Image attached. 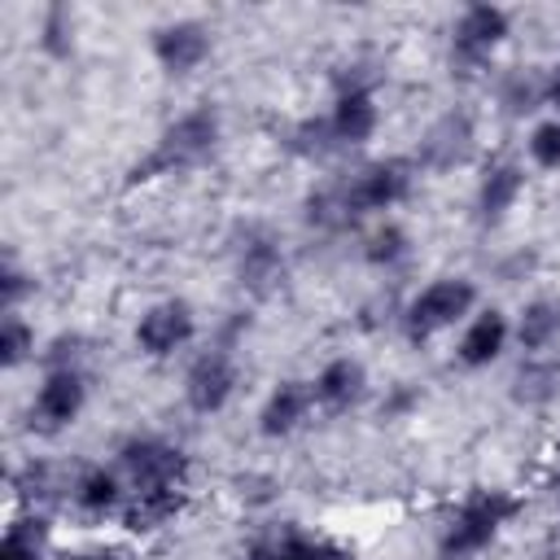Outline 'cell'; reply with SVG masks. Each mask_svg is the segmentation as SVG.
Here are the masks:
<instances>
[{
  "instance_id": "1",
  "label": "cell",
  "mask_w": 560,
  "mask_h": 560,
  "mask_svg": "<svg viewBox=\"0 0 560 560\" xmlns=\"http://www.w3.org/2000/svg\"><path fill=\"white\" fill-rule=\"evenodd\" d=\"M219 131H223V127H219V109H214V105H197V109L179 114V118L158 136V144L127 171V188L149 184V179H158V175H175V171H184V166H197L201 158L214 153Z\"/></svg>"
},
{
  "instance_id": "2",
  "label": "cell",
  "mask_w": 560,
  "mask_h": 560,
  "mask_svg": "<svg viewBox=\"0 0 560 560\" xmlns=\"http://www.w3.org/2000/svg\"><path fill=\"white\" fill-rule=\"evenodd\" d=\"M521 512H525V499L512 490H472L442 529V560H468L486 551L499 538V529Z\"/></svg>"
},
{
  "instance_id": "3",
  "label": "cell",
  "mask_w": 560,
  "mask_h": 560,
  "mask_svg": "<svg viewBox=\"0 0 560 560\" xmlns=\"http://www.w3.org/2000/svg\"><path fill=\"white\" fill-rule=\"evenodd\" d=\"M477 306V284L468 276H442L433 284H424L407 311H402V328H407V341H429L446 328H455L464 315H472Z\"/></svg>"
},
{
  "instance_id": "4",
  "label": "cell",
  "mask_w": 560,
  "mask_h": 560,
  "mask_svg": "<svg viewBox=\"0 0 560 560\" xmlns=\"http://www.w3.org/2000/svg\"><path fill=\"white\" fill-rule=\"evenodd\" d=\"M512 35V18L499 4H468L451 26V74H477L494 48Z\"/></svg>"
},
{
  "instance_id": "5",
  "label": "cell",
  "mask_w": 560,
  "mask_h": 560,
  "mask_svg": "<svg viewBox=\"0 0 560 560\" xmlns=\"http://www.w3.org/2000/svg\"><path fill=\"white\" fill-rule=\"evenodd\" d=\"M411 179H416V162H407V158H381V162L359 166L354 175H341V188H346L350 214L363 219V214H376V210H389V206L407 201Z\"/></svg>"
},
{
  "instance_id": "6",
  "label": "cell",
  "mask_w": 560,
  "mask_h": 560,
  "mask_svg": "<svg viewBox=\"0 0 560 560\" xmlns=\"http://www.w3.org/2000/svg\"><path fill=\"white\" fill-rule=\"evenodd\" d=\"M232 262H236V280L245 293L254 298H271L284 280V249L280 236L262 223H245L232 236Z\"/></svg>"
},
{
  "instance_id": "7",
  "label": "cell",
  "mask_w": 560,
  "mask_h": 560,
  "mask_svg": "<svg viewBox=\"0 0 560 560\" xmlns=\"http://www.w3.org/2000/svg\"><path fill=\"white\" fill-rule=\"evenodd\" d=\"M118 468L131 481V490H162V486H188V455L162 438H127L118 446Z\"/></svg>"
},
{
  "instance_id": "8",
  "label": "cell",
  "mask_w": 560,
  "mask_h": 560,
  "mask_svg": "<svg viewBox=\"0 0 560 560\" xmlns=\"http://www.w3.org/2000/svg\"><path fill=\"white\" fill-rule=\"evenodd\" d=\"M472 149H477V122H472V114L468 109H446L442 118H433L424 127V136L416 144V166L442 175V171L464 166L472 158Z\"/></svg>"
},
{
  "instance_id": "9",
  "label": "cell",
  "mask_w": 560,
  "mask_h": 560,
  "mask_svg": "<svg viewBox=\"0 0 560 560\" xmlns=\"http://www.w3.org/2000/svg\"><path fill=\"white\" fill-rule=\"evenodd\" d=\"M88 402V381L79 368H66V372H44L39 389H35V402H31V429L39 433H61L79 420Z\"/></svg>"
},
{
  "instance_id": "10",
  "label": "cell",
  "mask_w": 560,
  "mask_h": 560,
  "mask_svg": "<svg viewBox=\"0 0 560 560\" xmlns=\"http://www.w3.org/2000/svg\"><path fill=\"white\" fill-rule=\"evenodd\" d=\"M197 337V315L184 298H166V302H153L140 319H136V346L149 354V359H166L175 354L179 346H188Z\"/></svg>"
},
{
  "instance_id": "11",
  "label": "cell",
  "mask_w": 560,
  "mask_h": 560,
  "mask_svg": "<svg viewBox=\"0 0 560 560\" xmlns=\"http://www.w3.org/2000/svg\"><path fill=\"white\" fill-rule=\"evenodd\" d=\"M236 363L228 350H206L192 359L188 376H184V402L197 411V416H214L232 402L236 394Z\"/></svg>"
},
{
  "instance_id": "12",
  "label": "cell",
  "mask_w": 560,
  "mask_h": 560,
  "mask_svg": "<svg viewBox=\"0 0 560 560\" xmlns=\"http://www.w3.org/2000/svg\"><path fill=\"white\" fill-rule=\"evenodd\" d=\"M153 57L166 74H192L210 57V26L197 18H175L153 31Z\"/></svg>"
},
{
  "instance_id": "13",
  "label": "cell",
  "mask_w": 560,
  "mask_h": 560,
  "mask_svg": "<svg viewBox=\"0 0 560 560\" xmlns=\"http://www.w3.org/2000/svg\"><path fill=\"white\" fill-rule=\"evenodd\" d=\"M311 389H315V402H319L324 411L341 416V411H350V407L368 394V368H363L359 359H350V354H337V359H328V363L315 372Z\"/></svg>"
},
{
  "instance_id": "14",
  "label": "cell",
  "mask_w": 560,
  "mask_h": 560,
  "mask_svg": "<svg viewBox=\"0 0 560 560\" xmlns=\"http://www.w3.org/2000/svg\"><path fill=\"white\" fill-rule=\"evenodd\" d=\"M311 407H315L311 381H298V376L276 381V389L267 394V402H262V411H258V433H262V438H289V433L311 416Z\"/></svg>"
},
{
  "instance_id": "15",
  "label": "cell",
  "mask_w": 560,
  "mask_h": 560,
  "mask_svg": "<svg viewBox=\"0 0 560 560\" xmlns=\"http://www.w3.org/2000/svg\"><path fill=\"white\" fill-rule=\"evenodd\" d=\"M521 192H525V166L512 158H494L477 179V219L486 228H494L516 206Z\"/></svg>"
},
{
  "instance_id": "16",
  "label": "cell",
  "mask_w": 560,
  "mask_h": 560,
  "mask_svg": "<svg viewBox=\"0 0 560 560\" xmlns=\"http://www.w3.org/2000/svg\"><path fill=\"white\" fill-rule=\"evenodd\" d=\"M508 337H512V324H508L503 311H494V306H490V311H477V315L468 319L459 346H455V359H459L464 368H490V363L503 354Z\"/></svg>"
},
{
  "instance_id": "17",
  "label": "cell",
  "mask_w": 560,
  "mask_h": 560,
  "mask_svg": "<svg viewBox=\"0 0 560 560\" xmlns=\"http://www.w3.org/2000/svg\"><path fill=\"white\" fill-rule=\"evenodd\" d=\"M188 503V490L179 486H162V490H131V499L122 503V529L127 534H158L162 525H171Z\"/></svg>"
},
{
  "instance_id": "18",
  "label": "cell",
  "mask_w": 560,
  "mask_h": 560,
  "mask_svg": "<svg viewBox=\"0 0 560 560\" xmlns=\"http://www.w3.org/2000/svg\"><path fill=\"white\" fill-rule=\"evenodd\" d=\"M328 122H332V136L341 149H354V144H368L376 122H381V109H376V96L372 92H341L328 109Z\"/></svg>"
},
{
  "instance_id": "19",
  "label": "cell",
  "mask_w": 560,
  "mask_h": 560,
  "mask_svg": "<svg viewBox=\"0 0 560 560\" xmlns=\"http://www.w3.org/2000/svg\"><path fill=\"white\" fill-rule=\"evenodd\" d=\"M512 398L521 407H547L551 398H560V354H525L512 376Z\"/></svg>"
},
{
  "instance_id": "20",
  "label": "cell",
  "mask_w": 560,
  "mask_h": 560,
  "mask_svg": "<svg viewBox=\"0 0 560 560\" xmlns=\"http://www.w3.org/2000/svg\"><path fill=\"white\" fill-rule=\"evenodd\" d=\"M70 499H74V508H79L83 516L101 521V516H109V512L122 508V481H118V472L92 464V468H83V472L70 481Z\"/></svg>"
},
{
  "instance_id": "21",
  "label": "cell",
  "mask_w": 560,
  "mask_h": 560,
  "mask_svg": "<svg viewBox=\"0 0 560 560\" xmlns=\"http://www.w3.org/2000/svg\"><path fill=\"white\" fill-rule=\"evenodd\" d=\"M542 83H547V74H538V70H529V66L503 70V74H499V105H503V114H508V118L534 114V109L542 105Z\"/></svg>"
},
{
  "instance_id": "22",
  "label": "cell",
  "mask_w": 560,
  "mask_h": 560,
  "mask_svg": "<svg viewBox=\"0 0 560 560\" xmlns=\"http://www.w3.org/2000/svg\"><path fill=\"white\" fill-rule=\"evenodd\" d=\"M44 547H48V521L26 508L4 525L0 560H44Z\"/></svg>"
},
{
  "instance_id": "23",
  "label": "cell",
  "mask_w": 560,
  "mask_h": 560,
  "mask_svg": "<svg viewBox=\"0 0 560 560\" xmlns=\"http://www.w3.org/2000/svg\"><path fill=\"white\" fill-rule=\"evenodd\" d=\"M306 223H311V228H319V232H341V228H350V223H354L341 179H324L319 188H311V192H306Z\"/></svg>"
},
{
  "instance_id": "24",
  "label": "cell",
  "mask_w": 560,
  "mask_h": 560,
  "mask_svg": "<svg viewBox=\"0 0 560 560\" xmlns=\"http://www.w3.org/2000/svg\"><path fill=\"white\" fill-rule=\"evenodd\" d=\"M512 332H516L525 354H542L560 332V306L556 302H525V311L516 315Z\"/></svg>"
},
{
  "instance_id": "25",
  "label": "cell",
  "mask_w": 560,
  "mask_h": 560,
  "mask_svg": "<svg viewBox=\"0 0 560 560\" xmlns=\"http://www.w3.org/2000/svg\"><path fill=\"white\" fill-rule=\"evenodd\" d=\"M284 149H289V153H298V158L319 162V158L337 153L341 144H337V136H332L328 114H311V118H298V122L284 131Z\"/></svg>"
},
{
  "instance_id": "26",
  "label": "cell",
  "mask_w": 560,
  "mask_h": 560,
  "mask_svg": "<svg viewBox=\"0 0 560 560\" xmlns=\"http://www.w3.org/2000/svg\"><path fill=\"white\" fill-rule=\"evenodd\" d=\"M35 44H39L52 61H66V57L74 52V13H70V4H48V9L39 13Z\"/></svg>"
},
{
  "instance_id": "27",
  "label": "cell",
  "mask_w": 560,
  "mask_h": 560,
  "mask_svg": "<svg viewBox=\"0 0 560 560\" xmlns=\"http://www.w3.org/2000/svg\"><path fill=\"white\" fill-rule=\"evenodd\" d=\"M407 254H411V236H407V228H398V223H381V228H372V232L363 236V258H368L372 267H381V271L398 267Z\"/></svg>"
},
{
  "instance_id": "28",
  "label": "cell",
  "mask_w": 560,
  "mask_h": 560,
  "mask_svg": "<svg viewBox=\"0 0 560 560\" xmlns=\"http://www.w3.org/2000/svg\"><path fill=\"white\" fill-rule=\"evenodd\" d=\"M26 359H35V328L13 311L0 319V368H22Z\"/></svg>"
},
{
  "instance_id": "29",
  "label": "cell",
  "mask_w": 560,
  "mask_h": 560,
  "mask_svg": "<svg viewBox=\"0 0 560 560\" xmlns=\"http://www.w3.org/2000/svg\"><path fill=\"white\" fill-rule=\"evenodd\" d=\"M271 551H276V560H354L346 547L324 542V538H306L298 529H289L280 542H271Z\"/></svg>"
},
{
  "instance_id": "30",
  "label": "cell",
  "mask_w": 560,
  "mask_h": 560,
  "mask_svg": "<svg viewBox=\"0 0 560 560\" xmlns=\"http://www.w3.org/2000/svg\"><path fill=\"white\" fill-rule=\"evenodd\" d=\"M13 494H18V503H26L35 512V503H48L57 494V472L48 464H35L31 459V464H22L13 472Z\"/></svg>"
},
{
  "instance_id": "31",
  "label": "cell",
  "mask_w": 560,
  "mask_h": 560,
  "mask_svg": "<svg viewBox=\"0 0 560 560\" xmlns=\"http://www.w3.org/2000/svg\"><path fill=\"white\" fill-rule=\"evenodd\" d=\"M381 79H385V70H381V61H372V57H346V61H337V70H332L337 96H341V92H376Z\"/></svg>"
},
{
  "instance_id": "32",
  "label": "cell",
  "mask_w": 560,
  "mask_h": 560,
  "mask_svg": "<svg viewBox=\"0 0 560 560\" xmlns=\"http://www.w3.org/2000/svg\"><path fill=\"white\" fill-rule=\"evenodd\" d=\"M31 293H35V280L18 267V258H13V254H4V267H0V311H4V315H13Z\"/></svg>"
},
{
  "instance_id": "33",
  "label": "cell",
  "mask_w": 560,
  "mask_h": 560,
  "mask_svg": "<svg viewBox=\"0 0 560 560\" xmlns=\"http://www.w3.org/2000/svg\"><path fill=\"white\" fill-rule=\"evenodd\" d=\"M529 158L542 171H560V118H542L529 131Z\"/></svg>"
},
{
  "instance_id": "34",
  "label": "cell",
  "mask_w": 560,
  "mask_h": 560,
  "mask_svg": "<svg viewBox=\"0 0 560 560\" xmlns=\"http://www.w3.org/2000/svg\"><path fill=\"white\" fill-rule=\"evenodd\" d=\"M79 359H83V337H79V332H61V337H52V341H48V350L39 354L44 372H66V368H79Z\"/></svg>"
},
{
  "instance_id": "35",
  "label": "cell",
  "mask_w": 560,
  "mask_h": 560,
  "mask_svg": "<svg viewBox=\"0 0 560 560\" xmlns=\"http://www.w3.org/2000/svg\"><path fill=\"white\" fill-rule=\"evenodd\" d=\"M416 402H420V389H416V385H407V381H398V385L389 389V398L381 402V416H385V420H402Z\"/></svg>"
},
{
  "instance_id": "36",
  "label": "cell",
  "mask_w": 560,
  "mask_h": 560,
  "mask_svg": "<svg viewBox=\"0 0 560 560\" xmlns=\"http://www.w3.org/2000/svg\"><path fill=\"white\" fill-rule=\"evenodd\" d=\"M542 105H547V109H556V118H560V66H551V70H547V83H542Z\"/></svg>"
},
{
  "instance_id": "37",
  "label": "cell",
  "mask_w": 560,
  "mask_h": 560,
  "mask_svg": "<svg viewBox=\"0 0 560 560\" xmlns=\"http://www.w3.org/2000/svg\"><path fill=\"white\" fill-rule=\"evenodd\" d=\"M70 560H122L114 547H92V551H74Z\"/></svg>"
},
{
  "instance_id": "38",
  "label": "cell",
  "mask_w": 560,
  "mask_h": 560,
  "mask_svg": "<svg viewBox=\"0 0 560 560\" xmlns=\"http://www.w3.org/2000/svg\"><path fill=\"white\" fill-rule=\"evenodd\" d=\"M236 560H276V551H271V542H254L245 556H236Z\"/></svg>"
},
{
  "instance_id": "39",
  "label": "cell",
  "mask_w": 560,
  "mask_h": 560,
  "mask_svg": "<svg viewBox=\"0 0 560 560\" xmlns=\"http://www.w3.org/2000/svg\"><path fill=\"white\" fill-rule=\"evenodd\" d=\"M547 490H551V494H560V464L551 468V477H547Z\"/></svg>"
}]
</instances>
